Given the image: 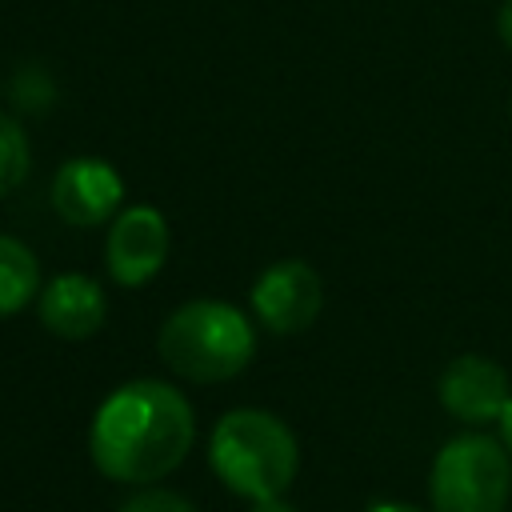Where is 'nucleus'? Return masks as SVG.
<instances>
[{
    "label": "nucleus",
    "mask_w": 512,
    "mask_h": 512,
    "mask_svg": "<svg viewBox=\"0 0 512 512\" xmlns=\"http://www.w3.org/2000/svg\"><path fill=\"white\" fill-rule=\"evenodd\" d=\"M196 440L188 396L168 380H128L112 388L88 428V456L100 476L148 488L176 472Z\"/></svg>",
    "instance_id": "nucleus-1"
},
{
    "label": "nucleus",
    "mask_w": 512,
    "mask_h": 512,
    "mask_svg": "<svg viewBox=\"0 0 512 512\" xmlns=\"http://www.w3.org/2000/svg\"><path fill=\"white\" fill-rule=\"evenodd\" d=\"M208 464L228 492L244 500H272L296 480L300 444L280 416L264 408H232L212 428Z\"/></svg>",
    "instance_id": "nucleus-2"
},
{
    "label": "nucleus",
    "mask_w": 512,
    "mask_h": 512,
    "mask_svg": "<svg viewBox=\"0 0 512 512\" xmlns=\"http://www.w3.org/2000/svg\"><path fill=\"white\" fill-rule=\"evenodd\" d=\"M156 352L180 380L220 384L252 364L256 332L252 320L228 300H188L160 324Z\"/></svg>",
    "instance_id": "nucleus-3"
},
{
    "label": "nucleus",
    "mask_w": 512,
    "mask_h": 512,
    "mask_svg": "<svg viewBox=\"0 0 512 512\" xmlns=\"http://www.w3.org/2000/svg\"><path fill=\"white\" fill-rule=\"evenodd\" d=\"M512 496V456L488 432L452 436L428 472L432 512H504Z\"/></svg>",
    "instance_id": "nucleus-4"
},
{
    "label": "nucleus",
    "mask_w": 512,
    "mask_h": 512,
    "mask_svg": "<svg viewBox=\"0 0 512 512\" xmlns=\"http://www.w3.org/2000/svg\"><path fill=\"white\" fill-rule=\"evenodd\" d=\"M248 300H252L256 320L268 332L296 336V332L316 324V316L324 308V284H320L312 264H304V260H276V264H268L256 276Z\"/></svg>",
    "instance_id": "nucleus-5"
},
{
    "label": "nucleus",
    "mask_w": 512,
    "mask_h": 512,
    "mask_svg": "<svg viewBox=\"0 0 512 512\" xmlns=\"http://www.w3.org/2000/svg\"><path fill=\"white\" fill-rule=\"evenodd\" d=\"M168 248H172V232L164 212L136 204L112 220L104 240V268L120 288H140L164 268Z\"/></svg>",
    "instance_id": "nucleus-6"
},
{
    "label": "nucleus",
    "mask_w": 512,
    "mask_h": 512,
    "mask_svg": "<svg viewBox=\"0 0 512 512\" xmlns=\"http://www.w3.org/2000/svg\"><path fill=\"white\" fill-rule=\"evenodd\" d=\"M124 200L120 172L100 156H72L52 176V212L72 228H100Z\"/></svg>",
    "instance_id": "nucleus-7"
},
{
    "label": "nucleus",
    "mask_w": 512,
    "mask_h": 512,
    "mask_svg": "<svg viewBox=\"0 0 512 512\" xmlns=\"http://www.w3.org/2000/svg\"><path fill=\"white\" fill-rule=\"evenodd\" d=\"M436 396H440V404L452 420L480 428V424H500L504 404L512 396V384H508V372L496 360L464 352V356L444 364Z\"/></svg>",
    "instance_id": "nucleus-8"
},
{
    "label": "nucleus",
    "mask_w": 512,
    "mask_h": 512,
    "mask_svg": "<svg viewBox=\"0 0 512 512\" xmlns=\"http://www.w3.org/2000/svg\"><path fill=\"white\" fill-rule=\"evenodd\" d=\"M36 316L60 340H88L108 320V296H104L100 280H92L84 272H60L40 288Z\"/></svg>",
    "instance_id": "nucleus-9"
},
{
    "label": "nucleus",
    "mask_w": 512,
    "mask_h": 512,
    "mask_svg": "<svg viewBox=\"0 0 512 512\" xmlns=\"http://www.w3.org/2000/svg\"><path fill=\"white\" fill-rule=\"evenodd\" d=\"M44 280H40V260L36 252L0 232V316H12L20 308H28L40 296Z\"/></svg>",
    "instance_id": "nucleus-10"
},
{
    "label": "nucleus",
    "mask_w": 512,
    "mask_h": 512,
    "mask_svg": "<svg viewBox=\"0 0 512 512\" xmlns=\"http://www.w3.org/2000/svg\"><path fill=\"white\" fill-rule=\"evenodd\" d=\"M28 168H32V144H28V132L20 128L16 116L0 112V200L12 196V192L28 180Z\"/></svg>",
    "instance_id": "nucleus-11"
},
{
    "label": "nucleus",
    "mask_w": 512,
    "mask_h": 512,
    "mask_svg": "<svg viewBox=\"0 0 512 512\" xmlns=\"http://www.w3.org/2000/svg\"><path fill=\"white\" fill-rule=\"evenodd\" d=\"M116 512H196V504L192 500H184L180 492H168V488H140V492H132Z\"/></svg>",
    "instance_id": "nucleus-12"
},
{
    "label": "nucleus",
    "mask_w": 512,
    "mask_h": 512,
    "mask_svg": "<svg viewBox=\"0 0 512 512\" xmlns=\"http://www.w3.org/2000/svg\"><path fill=\"white\" fill-rule=\"evenodd\" d=\"M496 32H500V40L512 48V0L500 4V12H496Z\"/></svg>",
    "instance_id": "nucleus-13"
},
{
    "label": "nucleus",
    "mask_w": 512,
    "mask_h": 512,
    "mask_svg": "<svg viewBox=\"0 0 512 512\" xmlns=\"http://www.w3.org/2000/svg\"><path fill=\"white\" fill-rule=\"evenodd\" d=\"M248 512H296L288 500H280V496H272V500H252V508Z\"/></svg>",
    "instance_id": "nucleus-14"
},
{
    "label": "nucleus",
    "mask_w": 512,
    "mask_h": 512,
    "mask_svg": "<svg viewBox=\"0 0 512 512\" xmlns=\"http://www.w3.org/2000/svg\"><path fill=\"white\" fill-rule=\"evenodd\" d=\"M500 440H504V448H508V456H512V396H508L504 416H500Z\"/></svg>",
    "instance_id": "nucleus-15"
},
{
    "label": "nucleus",
    "mask_w": 512,
    "mask_h": 512,
    "mask_svg": "<svg viewBox=\"0 0 512 512\" xmlns=\"http://www.w3.org/2000/svg\"><path fill=\"white\" fill-rule=\"evenodd\" d=\"M368 512H424V508H416V504H400V500H384V504H376V508H368Z\"/></svg>",
    "instance_id": "nucleus-16"
}]
</instances>
